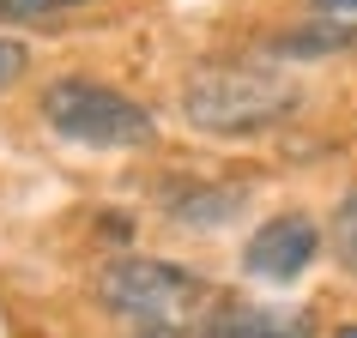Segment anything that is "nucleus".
<instances>
[{"label": "nucleus", "mask_w": 357, "mask_h": 338, "mask_svg": "<svg viewBox=\"0 0 357 338\" xmlns=\"http://www.w3.org/2000/svg\"><path fill=\"white\" fill-rule=\"evenodd\" d=\"M24 73H31V49H24L19 37H0V91L19 85Z\"/></svg>", "instance_id": "1a4fd4ad"}, {"label": "nucleus", "mask_w": 357, "mask_h": 338, "mask_svg": "<svg viewBox=\"0 0 357 338\" xmlns=\"http://www.w3.org/2000/svg\"><path fill=\"white\" fill-rule=\"evenodd\" d=\"M61 6H85V0H0V19H37V13H61Z\"/></svg>", "instance_id": "9d476101"}, {"label": "nucleus", "mask_w": 357, "mask_h": 338, "mask_svg": "<svg viewBox=\"0 0 357 338\" xmlns=\"http://www.w3.org/2000/svg\"><path fill=\"white\" fill-rule=\"evenodd\" d=\"M309 6H315L321 19H351L357 13V0H309Z\"/></svg>", "instance_id": "9b49d317"}, {"label": "nucleus", "mask_w": 357, "mask_h": 338, "mask_svg": "<svg viewBox=\"0 0 357 338\" xmlns=\"http://www.w3.org/2000/svg\"><path fill=\"white\" fill-rule=\"evenodd\" d=\"M297 103L303 79L273 61H212V67H194L182 85V121L194 133H218V139L279 127L284 115H297Z\"/></svg>", "instance_id": "f257e3e1"}, {"label": "nucleus", "mask_w": 357, "mask_h": 338, "mask_svg": "<svg viewBox=\"0 0 357 338\" xmlns=\"http://www.w3.org/2000/svg\"><path fill=\"white\" fill-rule=\"evenodd\" d=\"M43 121L49 133H61L67 145H91V151H139L158 139V121H151L146 103H133L128 91H115L103 79L67 73L43 91Z\"/></svg>", "instance_id": "7ed1b4c3"}, {"label": "nucleus", "mask_w": 357, "mask_h": 338, "mask_svg": "<svg viewBox=\"0 0 357 338\" xmlns=\"http://www.w3.org/2000/svg\"><path fill=\"white\" fill-rule=\"evenodd\" d=\"M327 248H333V260L345 278H357V188L345 193L333 206V218H327Z\"/></svg>", "instance_id": "6e6552de"}, {"label": "nucleus", "mask_w": 357, "mask_h": 338, "mask_svg": "<svg viewBox=\"0 0 357 338\" xmlns=\"http://www.w3.org/2000/svg\"><path fill=\"white\" fill-rule=\"evenodd\" d=\"M200 338H321V320H315V308L212 296L206 314H200Z\"/></svg>", "instance_id": "39448f33"}, {"label": "nucleus", "mask_w": 357, "mask_h": 338, "mask_svg": "<svg viewBox=\"0 0 357 338\" xmlns=\"http://www.w3.org/2000/svg\"><path fill=\"white\" fill-rule=\"evenodd\" d=\"M248 188H212V182H188V188H176L164 200V211L176 218V224H188V230H218L230 224L236 211H243Z\"/></svg>", "instance_id": "423d86ee"}, {"label": "nucleus", "mask_w": 357, "mask_h": 338, "mask_svg": "<svg viewBox=\"0 0 357 338\" xmlns=\"http://www.w3.org/2000/svg\"><path fill=\"white\" fill-rule=\"evenodd\" d=\"M333 338H357V320H345V326H333Z\"/></svg>", "instance_id": "f8f14e48"}, {"label": "nucleus", "mask_w": 357, "mask_h": 338, "mask_svg": "<svg viewBox=\"0 0 357 338\" xmlns=\"http://www.w3.org/2000/svg\"><path fill=\"white\" fill-rule=\"evenodd\" d=\"M345 42H357V24H345V19H309V24H297V31L273 37V55H279V61H315V55L345 49Z\"/></svg>", "instance_id": "0eeeda50"}, {"label": "nucleus", "mask_w": 357, "mask_h": 338, "mask_svg": "<svg viewBox=\"0 0 357 338\" xmlns=\"http://www.w3.org/2000/svg\"><path fill=\"white\" fill-rule=\"evenodd\" d=\"M97 302L115 320H128L133 332H176L194 308L212 302V284L176 260L128 254V260H109L97 272Z\"/></svg>", "instance_id": "f03ea898"}, {"label": "nucleus", "mask_w": 357, "mask_h": 338, "mask_svg": "<svg viewBox=\"0 0 357 338\" xmlns=\"http://www.w3.org/2000/svg\"><path fill=\"white\" fill-rule=\"evenodd\" d=\"M128 338H182V332H128Z\"/></svg>", "instance_id": "ddd939ff"}, {"label": "nucleus", "mask_w": 357, "mask_h": 338, "mask_svg": "<svg viewBox=\"0 0 357 338\" xmlns=\"http://www.w3.org/2000/svg\"><path fill=\"white\" fill-rule=\"evenodd\" d=\"M321 248H327V230L309 211H273V218H261V224L248 230L243 272L255 284H297L321 260Z\"/></svg>", "instance_id": "20e7f679"}]
</instances>
